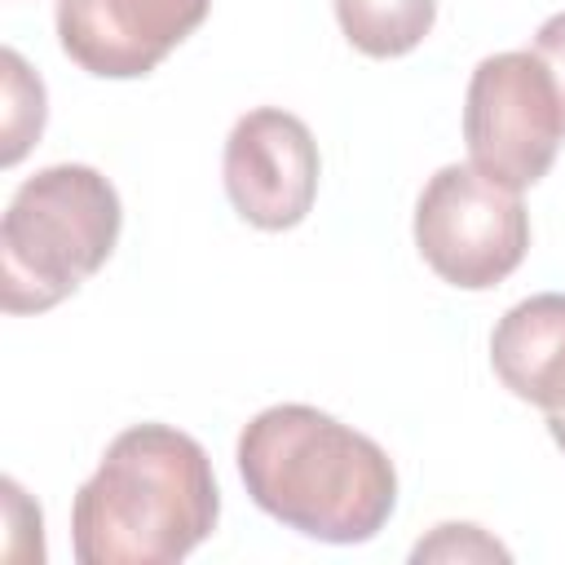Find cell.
I'll return each mask as SVG.
<instances>
[{"mask_svg":"<svg viewBox=\"0 0 565 565\" xmlns=\"http://www.w3.org/2000/svg\"><path fill=\"white\" fill-rule=\"evenodd\" d=\"M221 512L207 450L168 424L124 428L71 503L79 565H172L190 556Z\"/></svg>","mask_w":565,"mask_h":565,"instance_id":"6da1fadb","label":"cell"},{"mask_svg":"<svg viewBox=\"0 0 565 565\" xmlns=\"http://www.w3.org/2000/svg\"><path fill=\"white\" fill-rule=\"evenodd\" d=\"M238 472L256 508L322 543L375 539L397 503L380 441L300 402L269 406L243 428Z\"/></svg>","mask_w":565,"mask_h":565,"instance_id":"7a4b0ae2","label":"cell"},{"mask_svg":"<svg viewBox=\"0 0 565 565\" xmlns=\"http://www.w3.org/2000/svg\"><path fill=\"white\" fill-rule=\"evenodd\" d=\"M119 194L88 163H53L18 185L0 225V305L40 313L62 305L119 243Z\"/></svg>","mask_w":565,"mask_h":565,"instance_id":"3957f363","label":"cell"},{"mask_svg":"<svg viewBox=\"0 0 565 565\" xmlns=\"http://www.w3.org/2000/svg\"><path fill=\"white\" fill-rule=\"evenodd\" d=\"M561 137V93L534 49H512L477 62L463 102V141L481 177L521 194L525 185L547 177Z\"/></svg>","mask_w":565,"mask_h":565,"instance_id":"277c9868","label":"cell"},{"mask_svg":"<svg viewBox=\"0 0 565 565\" xmlns=\"http://www.w3.org/2000/svg\"><path fill=\"white\" fill-rule=\"evenodd\" d=\"M415 247L441 282L486 291L525 260L530 216L516 190L481 177L472 163H446L415 203Z\"/></svg>","mask_w":565,"mask_h":565,"instance_id":"5b68a950","label":"cell"},{"mask_svg":"<svg viewBox=\"0 0 565 565\" xmlns=\"http://www.w3.org/2000/svg\"><path fill=\"white\" fill-rule=\"evenodd\" d=\"M318 146L305 119L278 106L247 110L225 141V194L256 230H291L318 199Z\"/></svg>","mask_w":565,"mask_h":565,"instance_id":"8992f818","label":"cell"},{"mask_svg":"<svg viewBox=\"0 0 565 565\" xmlns=\"http://www.w3.org/2000/svg\"><path fill=\"white\" fill-rule=\"evenodd\" d=\"M212 0H57L62 53L102 79L150 75L203 18Z\"/></svg>","mask_w":565,"mask_h":565,"instance_id":"52a82bcc","label":"cell"},{"mask_svg":"<svg viewBox=\"0 0 565 565\" xmlns=\"http://www.w3.org/2000/svg\"><path fill=\"white\" fill-rule=\"evenodd\" d=\"M490 362L508 393L530 406L561 411L565 406V296L543 291L512 305L494 335Z\"/></svg>","mask_w":565,"mask_h":565,"instance_id":"ba28073f","label":"cell"},{"mask_svg":"<svg viewBox=\"0 0 565 565\" xmlns=\"http://www.w3.org/2000/svg\"><path fill=\"white\" fill-rule=\"evenodd\" d=\"M340 31L366 57L411 53L437 18V0H335Z\"/></svg>","mask_w":565,"mask_h":565,"instance_id":"9c48e42d","label":"cell"},{"mask_svg":"<svg viewBox=\"0 0 565 565\" xmlns=\"http://www.w3.org/2000/svg\"><path fill=\"white\" fill-rule=\"evenodd\" d=\"M0 75H4V119H0L4 150H0V163L13 168L31 150V141L44 132V84H40V75L26 71V62L13 49L0 53Z\"/></svg>","mask_w":565,"mask_h":565,"instance_id":"30bf717a","label":"cell"},{"mask_svg":"<svg viewBox=\"0 0 565 565\" xmlns=\"http://www.w3.org/2000/svg\"><path fill=\"white\" fill-rule=\"evenodd\" d=\"M411 561H508V547L486 539L477 525H437L433 539L415 543Z\"/></svg>","mask_w":565,"mask_h":565,"instance_id":"8fae6325","label":"cell"},{"mask_svg":"<svg viewBox=\"0 0 565 565\" xmlns=\"http://www.w3.org/2000/svg\"><path fill=\"white\" fill-rule=\"evenodd\" d=\"M534 53L547 62L552 79H556V93H561V110H565V13H552L539 35H534Z\"/></svg>","mask_w":565,"mask_h":565,"instance_id":"7c38bea8","label":"cell"},{"mask_svg":"<svg viewBox=\"0 0 565 565\" xmlns=\"http://www.w3.org/2000/svg\"><path fill=\"white\" fill-rule=\"evenodd\" d=\"M547 433H552V441L565 450V406H561V411H547Z\"/></svg>","mask_w":565,"mask_h":565,"instance_id":"4fadbf2b","label":"cell"}]
</instances>
